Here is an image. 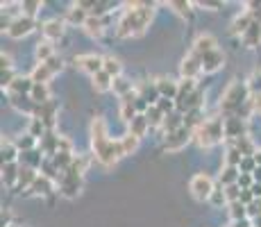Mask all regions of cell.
<instances>
[{
    "label": "cell",
    "instance_id": "cell-1",
    "mask_svg": "<svg viewBox=\"0 0 261 227\" xmlns=\"http://www.w3.org/2000/svg\"><path fill=\"white\" fill-rule=\"evenodd\" d=\"M93 150H95V157L102 161L105 166H112L116 164L118 157H125L120 141L107 139V128H105V123L100 118L93 123Z\"/></svg>",
    "mask_w": 261,
    "mask_h": 227
},
{
    "label": "cell",
    "instance_id": "cell-2",
    "mask_svg": "<svg viewBox=\"0 0 261 227\" xmlns=\"http://www.w3.org/2000/svg\"><path fill=\"white\" fill-rule=\"evenodd\" d=\"M150 16H152V12L148 9V5H132V9H127L120 18L116 34L118 37H137L148 28Z\"/></svg>",
    "mask_w": 261,
    "mask_h": 227
},
{
    "label": "cell",
    "instance_id": "cell-3",
    "mask_svg": "<svg viewBox=\"0 0 261 227\" xmlns=\"http://www.w3.org/2000/svg\"><path fill=\"white\" fill-rule=\"evenodd\" d=\"M223 136H225V125L220 123L218 118L204 120L200 128H195V139H198V143L202 145V148H212Z\"/></svg>",
    "mask_w": 261,
    "mask_h": 227
},
{
    "label": "cell",
    "instance_id": "cell-4",
    "mask_svg": "<svg viewBox=\"0 0 261 227\" xmlns=\"http://www.w3.org/2000/svg\"><path fill=\"white\" fill-rule=\"evenodd\" d=\"M214 191H216L214 182H212V178H209L207 173H200V175H195V178L191 180V193H193L198 200H212Z\"/></svg>",
    "mask_w": 261,
    "mask_h": 227
},
{
    "label": "cell",
    "instance_id": "cell-5",
    "mask_svg": "<svg viewBox=\"0 0 261 227\" xmlns=\"http://www.w3.org/2000/svg\"><path fill=\"white\" fill-rule=\"evenodd\" d=\"M243 100H245V87L237 82V84H232V87L225 91L220 107H223L225 112H234V109L241 107V103H243Z\"/></svg>",
    "mask_w": 261,
    "mask_h": 227
},
{
    "label": "cell",
    "instance_id": "cell-6",
    "mask_svg": "<svg viewBox=\"0 0 261 227\" xmlns=\"http://www.w3.org/2000/svg\"><path fill=\"white\" fill-rule=\"evenodd\" d=\"M32 30H34V21H32V18H30V16H18L16 21H12L7 34L12 39H21V37H28Z\"/></svg>",
    "mask_w": 261,
    "mask_h": 227
},
{
    "label": "cell",
    "instance_id": "cell-7",
    "mask_svg": "<svg viewBox=\"0 0 261 227\" xmlns=\"http://www.w3.org/2000/svg\"><path fill=\"white\" fill-rule=\"evenodd\" d=\"M75 64H77L82 70H87L89 75H98L100 70H102V66H105V59L95 57V55H80V57L75 59Z\"/></svg>",
    "mask_w": 261,
    "mask_h": 227
},
{
    "label": "cell",
    "instance_id": "cell-8",
    "mask_svg": "<svg viewBox=\"0 0 261 227\" xmlns=\"http://www.w3.org/2000/svg\"><path fill=\"white\" fill-rule=\"evenodd\" d=\"M189 139H191V130L184 125V128H179V130H175V132H170L168 134V139H166V150H182L184 145L189 143Z\"/></svg>",
    "mask_w": 261,
    "mask_h": 227
},
{
    "label": "cell",
    "instance_id": "cell-9",
    "mask_svg": "<svg viewBox=\"0 0 261 227\" xmlns=\"http://www.w3.org/2000/svg\"><path fill=\"white\" fill-rule=\"evenodd\" d=\"M179 70H182V78H184V80H195V75L202 70V62H200V57L191 55V57H187V59L182 62Z\"/></svg>",
    "mask_w": 261,
    "mask_h": 227
},
{
    "label": "cell",
    "instance_id": "cell-10",
    "mask_svg": "<svg viewBox=\"0 0 261 227\" xmlns=\"http://www.w3.org/2000/svg\"><path fill=\"white\" fill-rule=\"evenodd\" d=\"M212 50H216V39L212 37V34H200V37L195 39V43H193L195 57H202V55L212 53Z\"/></svg>",
    "mask_w": 261,
    "mask_h": 227
},
{
    "label": "cell",
    "instance_id": "cell-11",
    "mask_svg": "<svg viewBox=\"0 0 261 227\" xmlns=\"http://www.w3.org/2000/svg\"><path fill=\"white\" fill-rule=\"evenodd\" d=\"M200 62H202V70H207V73H214V70L220 68V64L225 62V55L220 53V50H212V53L202 55V57H200Z\"/></svg>",
    "mask_w": 261,
    "mask_h": 227
},
{
    "label": "cell",
    "instance_id": "cell-12",
    "mask_svg": "<svg viewBox=\"0 0 261 227\" xmlns=\"http://www.w3.org/2000/svg\"><path fill=\"white\" fill-rule=\"evenodd\" d=\"M30 100H32L34 105H46V103H50L48 84H34L32 91H30Z\"/></svg>",
    "mask_w": 261,
    "mask_h": 227
},
{
    "label": "cell",
    "instance_id": "cell-13",
    "mask_svg": "<svg viewBox=\"0 0 261 227\" xmlns=\"http://www.w3.org/2000/svg\"><path fill=\"white\" fill-rule=\"evenodd\" d=\"M43 34H46L48 39H59L64 34V21H59V18L48 21L46 25H43Z\"/></svg>",
    "mask_w": 261,
    "mask_h": 227
},
{
    "label": "cell",
    "instance_id": "cell-14",
    "mask_svg": "<svg viewBox=\"0 0 261 227\" xmlns=\"http://www.w3.org/2000/svg\"><path fill=\"white\" fill-rule=\"evenodd\" d=\"M50 78H53V68H50L48 64H39V66L32 70V82L34 84H46Z\"/></svg>",
    "mask_w": 261,
    "mask_h": 227
},
{
    "label": "cell",
    "instance_id": "cell-15",
    "mask_svg": "<svg viewBox=\"0 0 261 227\" xmlns=\"http://www.w3.org/2000/svg\"><path fill=\"white\" fill-rule=\"evenodd\" d=\"M32 87H34L32 80H28V78H14V82H12V87H9V91H12L14 95H21V93H30Z\"/></svg>",
    "mask_w": 261,
    "mask_h": 227
},
{
    "label": "cell",
    "instance_id": "cell-16",
    "mask_svg": "<svg viewBox=\"0 0 261 227\" xmlns=\"http://www.w3.org/2000/svg\"><path fill=\"white\" fill-rule=\"evenodd\" d=\"M112 75L109 73H105V70H100L98 75H93V87H95V91H109L114 87V82H112Z\"/></svg>",
    "mask_w": 261,
    "mask_h": 227
},
{
    "label": "cell",
    "instance_id": "cell-17",
    "mask_svg": "<svg viewBox=\"0 0 261 227\" xmlns=\"http://www.w3.org/2000/svg\"><path fill=\"white\" fill-rule=\"evenodd\" d=\"M84 28H87V32L91 34V37H100L105 30V21L100 16H89V21L84 23Z\"/></svg>",
    "mask_w": 261,
    "mask_h": 227
},
{
    "label": "cell",
    "instance_id": "cell-18",
    "mask_svg": "<svg viewBox=\"0 0 261 227\" xmlns=\"http://www.w3.org/2000/svg\"><path fill=\"white\" fill-rule=\"evenodd\" d=\"M30 191H32V193H37V195L50 193V178H48V175H41V178H37V180H34V184L30 186Z\"/></svg>",
    "mask_w": 261,
    "mask_h": 227
},
{
    "label": "cell",
    "instance_id": "cell-19",
    "mask_svg": "<svg viewBox=\"0 0 261 227\" xmlns=\"http://www.w3.org/2000/svg\"><path fill=\"white\" fill-rule=\"evenodd\" d=\"M18 175H21V170H18L16 164H5V166H3V178H5V182H7L9 186L16 184V182H18Z\"/></svg>",
    "mask_w": 261,
    "mask_h": 227
},
{
    "label": "cell",
    "instance_id": "cell-20",
    "mask_svg": "<svg viewBox=\"0 0 261 227\" xmlns=\"http://www.w3.org/2000/svg\"><path fill=\"white\" fill-rule=\"evenodd\" d=\"M129 128H132V134H134V136H139V139H141V136L145 134V130L150 128V123H148V118H145V116L139 114L137 118L129 123Z\"/></svg>",
    "mask_w": 261,
    "mask_h": 227
},
{
    "label": "cell",
    "instance_id": "cell-21",
    "mask_svg": "<svg viewBox=\"0 0 261 227\" xmlns=\"http://www.w3.org/2000/svg\"><path fill=\"white\" fill-rule=\"evenodd\" d=\"M105 73H109L112 78H118L120 70H123V64L118 62L116 57H105V66H102Z\"/></svg>",
    "mask_w": 261,
    "mask_h": 227
},
{
    "label": "cell",
    "instance_id": "cell-22",
    "mask_svg": "<svg viewBox=\"0 0 261 227\" xmlns=\"http://www.w3.org/2000/svg\"><path fill=\"white\" fill-rule=\"evenodd\" d=\"M87 21H89V16H87L82 5H75L73 9H68V23H82L84 25Z\"/></svg>",
    "mask_w": 261,
    "mask_h": 227
},
{
    "label": "cell",
    "instance_id": "cell-23",
    "mask_svg": "<svg viewBox=\"0 0 261 227\" xmlns=\"http://www.w3.org/2000/svg\"><path fill=\"white\" fill-rule=\"evenodd\" d=\"M239 178H241V173H237V166H227L225 173L220 175V182L225 186H234V184H239Z\"/></svg>",
    "mask_w": 261,
    "mask_h": 227
},
{
    "label": "cell",
    "instance_id": "cell-24",
    "mask_svg": "<svg viewBox=\"0 0 261 227\" xmlns=\"http://www.w3.org/2000/svg\"><path fill=\"white\" fill-rule=\"evenodd\" d=\"M120 145H123V153L125 155H132L134 150H137V145H139V136H134L132 132L125 134L123 139H120Z\"/></svg>",
    "mask_w": 261,
    "mask_h": 227
},
{
    "label": "cell",
    "instance_id": "cell-25",
    "mask_svg": "<svg viewBox=\"0 0 261 227\" xmlns=\"http://www.w3.org/2000/svg\"><path fill=\"white\" fill-rule=\"evenodd\" d=\"M37 57L41 59V64H46L50 62V59L55 57V50H53V45H50L48 41H43V43H39V48H37Z\"/></svg>",
    "mask_w": 261,
    "mask_h": 227
},
{
    "label": "cell",
    "instance_id": "cell-26",
    "mask_svg": "<svg viewBox=\"0 0 261 227\" xmlns=\"http://www.w3.org/2000/svg\"><path fill=\"white\" fill-rule=\"evenodd\" d=\"M14 159H16V148L3 141V164H14Z\"/></svg>",
    "mask_w": 261,
    "mask_h": 227
},
{
    "label": "cell",
    "instance_id": "cell-27",
    "mask_svg": "<svg viewBox=\"0 0 261 227\" xmlns=\"http://www.w3.org/2000/svg\"><path fill=\"white\" fill-rule=\"evenodd\" d=\"M73 157H71V153H57V157H55V166L57 168H66L68 164H73Z\"/></svg>",
    "mask_w": 261,
    "mask_h": 227
},
{
    "label": "cell",
    "instance_id": "cell-28",
    "mask_svg": "<svg viewBox=\"0 0 261 227\" xmlns=\"http://www.w3.org/2000/svg\"><path fill=\"white\" fill-rule=\"evenodd\" d=\"M114 89H116V91H118V93H120V95H123V98H125V95H129V89H132V84H129V82H127V80L118 78V80H116V82H114Z\"/></svg>",
    "mask_w": 261,
    "mask_h": 227
},
{
    "label": "cell",
    "instance_id": "cell-29",
    "mask_svg": "<svg viewBox=\"0 0 261 227\" xmlns=\"http://www.w3.org/2000/svg\"><path fill=\"white\" fill-rule=\"evenodd\" d=\"M43 134V123H41V118H34L32 120V128H30V136H41Z\"/></svg>",
    "mask_w": 261,
    "mask_h": 227
},
{
    "label": "cell",
    "instance_id": "cell-30",
    "mask_svg": "<svg viewBox=\"0 0 261 227\" xmlns=\"http://www.w3.org/2000/svg\"><path fill=\"white\" fill-rule=\"evenodd\" d=\"M252 180H254V178H252L250 173H241V178H239V186H243L245 191L252 189V186H254V184H252Z\"/></svg>",
    "mask_w": 261,
    "mask_h": 227
},
{
    "label": "cell",
    "instance_id": "cell-31",
    "mask_svg": "<svg viewBox=\"0 0 261 227\" xmlns=\"http://www.w3.org/2000/svg\"><path fill=\"white\" fill-rule=\"evenodd\" d=\"M170 7H177V12L182 16H189L191 14V3H170Z\"/></svg>",
    "mask_w": 261,
    "mask_h": 227
},
{
    "label": "cell",
    "instance_id": "cell-32",
    "mask_svg": "<svg viewBox=\"0 0 261 227\" xmlns=\"http://www.w3.org/2000/svg\"><path fill=\"white\" fill-rule=\"evenodd\" d=\"M37 7H41V3H23V9H25V16L32 18L34 12H37Z\"/></svg>",
    "mask_w": 261,
    "mask_h": 227
},
{
    "label": "cell",
    "instance_id": "cell-33",
    "mask_svg": "<svg viewBox=\"0 0 261 227\" xmlns=\"http://www.w3.org/2000/svg\"><path fill=\"white\" fill-rule=\"evenodd\" d=\"M225 200H227V198H225V191H218V189H216L214 195H212V203H214V205H223Z\"/></svg>",
    "mask_w": 261,
    "mask_h": 227
},
{
    "label": "cell",
    "instance_id": "cell-34",
    "mask_svg": "<svg viewBox=\"0 0 261 227\" xmlns=\"http://www.w3.org/2000/svg\"><path fill=\"white\" fill-rule=\"evenodd\" d=\"M252 178H254V180H257L259 184H261V166H257V170H254V173H252Z\"/></svg>",
    "mask_w": 261,
    "mask_h": 227
},
{
    "label": "cell",
    "instance_id": "cell-35",
    "mask_svg": "<svg viewBox=\"0 0 261 227\" xmlns=\"http://www.w3.org/2000/svg\"><path fill=\"white\" fill-rule=\"evenodd\" d=\"M254 161H257V166H261V150H259L257 155H254Z\"/></svg>",
    "mask_w": 261,
    "mask_h": 227
},
{
    "label": "cell",
    "instance_id": "cell-36",
    "mask_svg": "<svg viewBox=\"0 0 261 227\" xmlns=\"http://www.w3.org/2000/svg\"><path fill=\"white\" fill-rule=\"evenodd\" d=\"M254 227H261V216H259V218H254V223H252Z\"/></svg>",
    "mask_w": 261,
    "mask_h": 227
},
{
    "label": "cell",
    "instance_id": "cell-37",
    "mask_svg": "<svg viewBox=\"0 0 261 227\" xmlns=\"http://www.w3.org/2000/svg\"><path fill=\"white\" fill-rule=\"evenodd\" d=\"M259 28H261V21H259Z\"/></svg>",
    "mask_w": 261,
    "mask_h": 227
}]
</instances>
